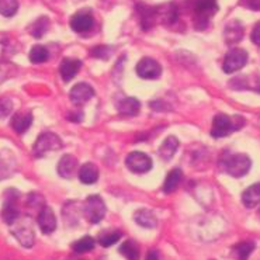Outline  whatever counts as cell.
I'll list each match as a JSON object with an SVG mask.
<instances>
[{
    "label": "cell",
    "instance_id": "5bb4252c",
    "mask_svg": "<svg viewBox=\"0 0 260 260\" xmlns=\"http://www.w3.org/2000/svg\"><path fill=\"white\" fill-rule=\"evenodd\" d=\"M82 68V62L79 59H71V58H65L59 65V73L63 82H71Z\"/></svg>",
    "mask_w": 260,
    "mask_h": 260
},
{
    "label": "cell",
    "instance_id": "7402d4cb",
    "mask_svg": "<svg viewBox=\"0 0 260 260\" xmlns=\"http://www.w3.org/2000/svg\"><path fill=\"white\" fill-rule=\"evenodd\" d=\"M137 10H138L139 17H141V27L144 30H149L153 25V20H155V16L157 13L156 9L146 6V5H138Z\"/></svg>",
    "mask_w": 260,
    "mask_h": 260
},
{
    "label": "cell",
    "instance_id": "e575fe53",
    "mask_svg": "<svg viewBox=\"0 0 260 260\" xmlns=\"http://www.w3.org/2000/svg\"><path fill=\"white\" fill-rule=\"evenodd\" d=\"M250 38H252V41H253L257 47H260V21L254 25V28L252 30V36H250Z\"/></svg>",
    "mask_w": 260,
    "mask_h": 260
},
{
    "label": "cell",
    "instance_id": "6da1fadb",
    "mask_svg": "<svg viewBox=\"0 0 260 260\" xmlns=\"http://www.w3.org/2000/svg\"><path fill=\"white\" fill-rule=\"evenodd\" d=\"M243 125H245V118H242L241 115L228 117L226 114H217L212 121L211 135L214 138H224L228 137L231 133L238 131Z\"/></svg>",
    "mask_w": 260,
    "mask_h": 260
},
{
    "label": "cell",
    "instance_id": "603a6c76",
    "mask_svg": "<svg viewBox=\"0 0 260 260\" xmlns=\"http://www.w3.org/2000/svg\"><path fill=\"white\" fill-rule=\"evenodd\" d=\"M177 149H179V139L173 137V135H170V137H168L164 141V144H162L160 149H159V155L165 160H170L172 157L175 156Z\"/></svg>",
    "mask_w": 260,
    "mask_h": 260
},
{
    "label": "cell",
    "instance_id": "2e32d148",
    "mask_svg": "<svg viewBox=\"0 0 260 260\" xmlns=\"http://www.w3.org/2000/svg\"><path fill=\"white\" fill-rule=\"evenodd\" d=\"M78 168V159L72 155H65L58 162V173L63 179H72Z\"/></svg>",
    "mask_w": 260,
    "mask_h": 260
},
{
    "label": "cell",
    "instance_id": "30bf717a",
    "mask_svg": "<svg viewBox=\"0 0 260 260\" xmlns=\"http://www.w3.org/2000/svg\"><path fill=\"white\" fill-rule=\"evenodd\" d=\"M137 73L142 79H157L162 75V67L152 58H144L137 65Z\"/></svg>",
    "mask_w": 260,
    "mask_h": 260
},
{
    "label": "cell",
    "instance_id": "44dd1931",
    "mask_svg": "<svg viewBox=\"0 0 260 260\" xmlns=\"http://www.w3.org/2000/svg\"><path fill=\"white\" fill-rule=\"evenodd\" d=\"M242 203L246 208H254L260 203V183H254L242 194Z\"/></svg>",
    "mask_w": 260,
    "mask_h": 260
},
{
    "label": "cell",
    "instance_id": "f1b7e54d",
    "mask_svg": "<svg viewBox=\"0 0 260 260\" xmlns=\"http://www.w3.org/2000/svg\"><path fill=\"white\" fill-rule=\"evenodd\" d=\"M120 253L125 256L128 260H138L139 259V249L138 245L134 241H127L120 246Z\"/></svg>",
    "mask_w": 260,
    "mask_h": 260
},
{
    "label": "cell",
    "instance_id": "d6986e66",
    "mask_svg": "<svg viewBox=\"0 0 260 260\" xmlns=\"http://www.w3.org/2000/svg\"><path fill=\"white\" fill-rule=\"evenodd\" d=\"M14 168H16L14 155L7 151L0 152V180L12 176L14 173Z\"/></svg>",
    "mask_w": 260,
    "mask_h": 260
},
{
    "label": "cell",
    "instance_id": "cb8c5ba5",
    "mask_svg": "<svg viewBox=\"0 0 260 260\" xmlns=\"http://www.w3.org/2000/svg\"><path fill=\"white\" fill-rule=\"evenodd\" d=\"M99 179V169L93 164H85L79 169V180L83 184H93Z\"/></svg>",
    "mask_w": 260,
    "mask_h": 260
},
{
    "label": "cell",
    "instance_id": "4dcf8cb0",
    "mask_svg": "<svg viewBox=\"0 0 260 260\" xmlns=\"http://www.w3.org/2000/svg\"><path fill=\"white\" fill-rule=\"evenodd\" d=\"M18 10V0H0V14L12 17Z\"/></svg>",
    "mask_w": 260,
    "mask_h": 260
},
{
    "label": "cell",
    "instance_id": "ba28073f",
    "mask_svg": "<svg viewBox=\"0 0 260 260\" xmlns=\"http://www.w3.org/2000/svg\"><path fill=\"white\" fill-rule=\"evenodd\" d=\"M127 168L134 173H146L152 169V159L144 152H131L125 159Z\"/></svg>",
    "mask_w": 260,
    "mask_h": 260
},
{
    "label": "cell",
    "instance_id": "f546056e",
    "mask_svg": "<svg viewBox=\"0 0 260 260\" xmlns=\"http://www.w3.org/2000/svg\"><path fill=\"white\" fill-rule=\"evenodd\" d=\"M28 56H30V61L32 63H43V62L48 61L49 52L48 49L43 47V45H36V47L31 48Z\"/></svg>",
    "mask_w": 260,
    "mask_h": 260
},
{
    "label": "cell",
    "instance_id": "e0dca14e",
    "mask_svg": "<svg viewBox=\"0 0 260 260\" xmlns=\"http://www.w3.org/2000/svg\"><path fill=\"white\" fill-rule=\"evenodd\" d=\"M12 128L17 134H24L32 124V114L28 111H20L12 117Z\"/></svg>",
    "mask_w": 260,
    "mask_h": 260
},
{
    "label": "cell",
    "instance_id": "1f68e13d",
    "mask_svg": "<svg viewBox=\"0 0 260 260\" xmlns=\"http://www.w3.org/2000/svg\"><path fill=\"white\" fill-rule=\"evenodd\" d=\"M122 234L118 232V231H113V232H106L103 235H100L99 238V243L104 246V248H109V246H113L114 243H117L120 239H121Z\"/></svg>",
    "mask_w": 260,
    "mask_h": 260
},
{
    "label": "cell",
    "instance_id": "ac0fdd59",
    "mask_svg": "<svg viewBox=\"0 0 260 260\" xmlns=\"http://www.w3.org/2000/svg\"><path fill=\"white\" fill-rule=\"evenodd\" d=\"M141 110V103L135 97H125L117 103V111L121 115L127 117H135Z\"/></svg>",
    "mask_w": 260,
    "mask_h": 260
},
{
    "label": "cell",
    "instance_id": "4316f807",
    "mask_svg": "<svg viewBox=\"0 0 260 260\" xmlns=\"http://www.w3.org/2000/svg\"><path fill=\"white\" fill-rule=\"evenodd\" d=\"M96 246V241L91 238V236H83L80 238L79 241L72 245V249L76 253H86V252H90Z\"/></svg>",
    "mask_w": 260,
    "mask_h": 260
},
{
    "label": "cell",
    "instance_id": "ffe728a7",
    "mask_svg": "<svg viewBox=\"0 0 260 260\" xmlns=\"http://www.w3.org/2000/svg\"><path fill=\"white\" fill-rule=\"evenodd\" d=\"M134 219H135L137 224L144 226V228H148V230H152L157 225L156 215L151 210H146V208H142V210H138L135 212Z\"/></svg>",
    "mask_w": 260,
    "mask_h": 260
},
{
    "label": "cell",
    "instance_id": "d590c367",
    "mask_svg": "<svg viewBox=\"0 0 260 260\" xmlns=\"http://www.w3.org/2000/svg\"><path fill=\"white\" fill-rule=\"evenodd\" d=\"M243 5L250 10H260V0H243Z\"/></svg>",
    "mask_w": 260,
    "mask_h": 260
},
{
    "label": "cell",
    "instance_id": "7a4b0ae2",
    "mask_svg": "<svg viewBox=\"0 0 260 260\" xmlns=\"http://www.w3.org/2000/svg\"><path fill=\"white\" fill-rule=\"evenodd\" d=\"M218 12L217 0H196L194 3V23L197 30H204L210 18Z\"/></svg>",
    "mask_w": 260,
    "mask_h": 260
},
{
    "label": "cell",
    "instance_id": "836d02e7",
    "mask_svg": "<svg viewBox=\"0 0 260 260\" xmlns=\"http://www.w3.org/2000/svg\"><path fill=\"white\" fill-rule=\"evenodd\" d=\"M13 103L9 99H3L0 100V118H5L7 115L12 113Z\"/></svg>",
    "mask_w": 260,
    "mask_h": 260
},
{
    "label": "cell",
    "instance_id": "5b68a950",
    "mask_svg": "<svg viewBox=\"0 0 260 260\" xmlns=\"http://www.w3.org/2000/svg\"><path fill=\"white\" fill-rule=\"evenodd\" d=\"M83 214L91 224H99L106 215V204L100 196H90L85 201Z\"/></svg>",
    "mask_w": 260,
    "mask_h": 260
},
{
    "label": "cell",
    "instance_id": "83f0119b",
    "mask_svg": "<svg viewBox=\"0 0 260 260\" xmlns=\"http://www.w3.org/2000/svg\"><path fill=\"white\" fill-rule=\"evenodd\" d=\"M49 27V20L48 17H40L37 21H34L30 27L31 36L36 37V38H41V37L47 32Z\"/></svg>",
    "mask_w": 260,
    "mask_h": 260
},
{
    "label": "cell",
    "instance_id": "7c38bea8",
    "mask_svg": "<svg viewBox=\"0 0 260 260\" xmlns=\"http://www.w3.org/2000/svg\"><path fill=\"white\" fill-rule=\"evenodd\" d=\"M94 96V90L90 85L87 83H78L72 87V90L69 93V97L72 100L73 103L78 104H85L90 100L91 97Z\"/></svg>",
    "mask_w": 260,
    "mask_h": 260
},
{
    "label": "cell",
    "instance_id": "d6a6232c",
    "mask_svg": "<svg viewBox=\"0 0 260 260\" xmlns=\"http://www.w3.org/2000/svg\"><path fill=\"white\" fill-rule=\"evenodd\" d=\"M91 56L93 58H99V59H109L110 55L113 54V49L109 48L107 45H99L96 48L91 49Z\"/></svg>",
    "mask_w": 260,
    "mask_h": 260
},
{
    "label": "cell",
    "instance_id": "d4e9b609",
    "mask_svg": "<svg viewBox=\"0 0 260 260\" xmlns=\"http://www.w3.org/2000/svg\"><path fill=\"white\" fill-rule=\"evenodd\" d=\"M182 180V170L180 169H173L170 170L168 176H166V179H165L164 183V193L170 194L175 191L177 186H179V183Z\"/></svg>",
    "mask_w": 260,
    "mask_h": 260
},
{
    "label": "cell",
    "instance_id": "52a82bcc",
    "mask_svg": "<svg viewBox=\"0 0 260 260\" xmlns=\"http://www.w3.org/2000/svg\"><path fill=\"white\" fill-rule=\"evenodd\" d=\"M12 234L16 236L18 242L21 243L24 248H31L34 245L36 236H34V231L31 228V224H28V221H16L12 225Z\"/></svg>",
    "mask_w": 260,
    "mask_h": 260
},
{
    "label": "cell",
    "instance_id": "8fae6325",
    "mask_svg": "<svg viewBox=\"0 0 260 260\" xmlns=\"http://www.w3.org/2000/svg\"><path fill=\"white\" fill-rule=\"evenodd\" d=\"M94 24V18L91 16L89 10H80V12L75 13L71 18V28L75 32H87Z\"/></svg>",
    "mask_w": 260,
    "mask_h": 260
},
{
    "label": "cell",
    "instance_id": "9c48e42d",
    "mask_svg": "<svg viewBox=\"0 0 260 260\" xmlns=\"http://www.w3.org/2000/svg\"><path fill=\"white\" fill-rule=\"evenodd\" d=\"M18 193L16 190H9L6 194V200L2 210V217L7 225H13L18 219V208H17Z\"/></svg>",
    "mask_w": 260,
    "mask_h": 260
},
{
    "label": "cell",
    "instance_id": "3957f363",
    "mask_svg": "<svg viewBox=\"0 0 260 260\" xmlns=\"http://www.w3.org/2000/svg\"><path fill=\"white\" fill-rule=\"evenodd\" d=\"M250 166H252L250 159L243 153L231 155V156L225 157L222 160V168L232 177H242V176H245L250 170Z\"/></svg>",
    "mask_w": 260,
    "mask_h": 260
},
{
    "label": "cell",
    "instance_id": "8d00e7d4",
    "mask_svg": "<svg viewBox=\"0 0 260 260\" xmlns=\"http://www.w3.org/2000/svg\"><path fill=\"white\" fill-rule=\"evenodd\" d=\"M145 260H159V256H157L155 250H151V252H148V254H146Z\"/></svg>",
    "mask_w": 260,
    "mask_h": 260
},
{
    "label": "cell",
    "instance_id": "484cf974",
    "mask_svg": "<svg viewBox=\"0 0 260 260\" xmlns=\"http://www.w3.org/2000/svg\"><path fill=\"white\" fill-rule=\"evenodd\" d=\"M256 245L252 241H245V242L238 243L234 246V252H235L238 260H248L250 253L253 252Z\"/></svg>",
    "mask_w": 260,
    "mask_h": 260
},
{
    "label": "cell",
    "instance_id": "4fadbf2b",
    "mask_svg": "<svg viewBox=\"0 0 260 260\" xmlns=\"http://www.w3.org/2000/svg\"><path fill=\"white\" fill-rule=\"evenodd\" d=\"M38 226L41 228L44 234H52L56 230V218L49 207H43L41 211L38 214Z\"/></svg>",
    "mask_w": 260,
    "mask_h": 260
},
{
    "label": "cell",
    "instance_id": "8992f818",
    "mask_svg": "<svg viewBox=\"0 0 260 260\" xmlns=\"http://www.w3.org/2000/svg\"><path fill=\"white\" fill-rule=\"evenodd\" d=\"M246 62H248V52L242 48H234L225 56L222 69L225 73H234L242 69L246 65Z\"/></svg>",
    "mask_w": 260,
    "mask_h": 260
},
{
    "label": "cell",
    "instance_id": "277c9868",
    "mask_svg": "<svg viewBox=\"0 0 260 260\" xmlns=\"http://www.w3.org/2000/svg\"><path fill=\"white\" fill-rule=\"evenodd\" d=\"M62 148V139L52 133H44L37 138L32 152L37 157L45 156L48 152L59 151Z\"/></svg>",
    "mask_w": 260,
    "mask_h": 260
},
{
    "label": "cell",
    "instance_id": "9a60e30c",
    "mask_svg": "<svg viewBox=\"0 0 260 260\" xmlns=\"http://www.w3.org/2000/svg\"><path fill=\"white\" fill-rule=\"evenodd\" d=\"M243 25L239 23V21H230L226 27H225V31H224V37H225V41L226 44H230V45H235L238 44L241 40L243 38Z\"/></svg>",
    "mask_w": 260,
    "mask_h": 260
}]
</instances>
